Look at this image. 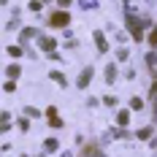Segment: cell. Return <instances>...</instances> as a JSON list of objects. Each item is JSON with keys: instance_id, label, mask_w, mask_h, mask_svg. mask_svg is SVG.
<instances>
[{"instance_id": "cell-19", "label": "cell", "mask_w": 157, "mask_h": 157, "mask_svg": "<svg viewBox=\"0 0 157 157\" xmlns=\"http://www.w3.org/2000/svg\"><path fill=\"white\" fill-rule=\"evenodd\" d=\"M146 63L152 65V68H155V65H157V54H155V52H152V54H146Z\"/></svg>"}, {"instance_id": "cell-20", "label": "cell", "mask_w": 157, "mask_h": 157, "mask_svg": "<svg viewBox=\"0 0 157 157\" xmlns=\"http://www.w3.org/2000/svg\"><path fill=\"white\" fill-rule=\"evenodd\" d=\"M41 6H44V0H33V3H30L33 11H41Z\"/></svg>"}, {"instance_id": "cell-17", "label": "cell", "mask_w": 157, "mask_h": 157, "mask_svg": "<svg viewBox=\"0 0 157 157\" xmlns=\"http://www.w3.org/2000/svg\"><path fill=\"white\" fill-rule=\"evenodd\" d=\"M130 109H136V111L144 109V100H141V98H133V100H130Z\"/></svg>"}, {"instance_id": "cell-11", "label": "cell", "mask_w": 157, "mask_h": 157, "mask_svg": "<svg viewBox=\"0 0 157 157\" xmlns=\"http://www.w3.org/2000/svg\"><path fill=\"white\" fill-rule=\"evenodd\" d=\"M35 35H38L35 27H25V30H22V41H30V38H35Z\"/></svg>"}, {"instance_id": "cell-21", "label": "cell", "mask_w": 157, "mask_h": 157, "mask_svg": "<svg viewBox=\"0 0 157 157\" xmlns=\"http://www.w3.org/2000/svg\"><path fill=\"white\" fill-rule=\"evenodd\" d=\"M25 114H27V117H41V111H38V109H25Z\"/></svg>"}, {"instance_id": "cell-16", "label": "cell", "mask_w": 157, "mask_h": 157, "mask_svg": "<svg viewBox=\"0 0 157 157\" xmlns=\"http://www.w3.org/2000/svg\"><path fill=\"white\" fill-rule=\"evenodd\" d=\"M81 8H98V0H78Z\"/></svg>"}, {"instance_id": "cell-14", "label": "cell", "mask_w": 157, "mask_h": 157, "mask_svg": "<svg viewBox=\"0 0 157 157\" xmlns=\"http://www.w3.org/2000/svg\"><path fill=\"white\" fill-rule=\"evenodd\" d=\"M49 76H52V81H57V84H63V87H65V76L60 73V71H52Z\"/></svg>"}, {"instance_id": "cell-8", "label": "cell", "mask_w": 157, "mask_h": 157, "mask_svg": "<svg viewBox=\"0 0 157 157\" xmlns=\"http://www.w3.org/2000/svg\"><path fill=\"white\" fill-rule=\"evenodd\" d=\"M6 76L8 78H19L22 76V68H19V65H8V68H6Z\"/></svg>"}, {"instance_id": "cell-15", "label": "cell", "mask_w": 157, "mask_h": 157, "mask_svg": "<svg viewBox=\"0 0 157 157\" xmlns=\"http://www.w3.org/2000/svg\"><path fill=\"white\" fill-rule=\"evenodd\" d=\"M149 46H152V49H157V27H155L152 33H149Z\"/></svg>"}, {"instance_id": "cell-7", "label": "cell", "mask_w": 157, "mask_h": 157, "mask_svg": "<svg viewBox=\"0 0 157 157\" xmlns=\"http://www.w3.org/2000/svg\"><path fill=\"white\" fill-rule=\"evenodd\" d=\"M90 78H92V68H84V71H81V73H78V87H81V90H84V87H87V84H90Z\"/></svg>"}, {"instance_id": "cell-1", "label": "cell", "mask_w": 157, "mask_h": 157, "mask_svg": "<svg viewBox=\"0 0 157 157\" xmlns=\"http://www.w3.org/2000/svg\"><path fill=\"white\" fill-rule=\"evenodd\" d=\"M125 22H127V27H130V33H133V41H144V27H146V19H138V16L127 14Z\"/></svg>"}, {"instance_id": "cell-22", "label": "cell", "mask_w": 157, "mask_h": 157, "mask_svg": "<svg viewBox=\"0 0 157 157\" xmlns=\"http://www.w3.org/2000/svg\"><path fill=\"white\" fill-rule=\"evenodd\" d=\"M3 90H6V92H14L16 84H14V81H6V87H3Z\"/></svg>"}, {"instance_id": "cell-4", "label": "cell", "mask_w": 157, "mask_h": 157, "mask_svg": "<svg viewBox=\"0 0 157 157\" xmlns=\"http://www.w3.org/2000/svg\"><path fill=\"white\" fill-rule=\"evenodd\" d=\"M95 46H98V52H100V54H106V52H109V44H106V35H103V33L100 30H95Z\"/></svg>"}, {"instance_id": "cell-2", "label": "cell", "mask_w": 157, "mask_h": 157, "mask_svg": "<svg viewBox=\"0 0 157 157\" xmlns=\"http://www.w3.org/2000/svg\"><path fill=\"white\" fill-rule=\"evenodd\" d=\"M68 22H71V14H68L65 8H63V11H54L52 19H49V25H52V27H65Z\"/></svg>"}, {"instance_id": "cell-24", "label": "cell", "mask_w": 157, "mask_h": 157, "mask_svg": "<svg viewBox=\"0 0 157 157\" xmlns=\"http://www.w3.org/2000/svg\"><path fill=\"white\" fill-rule=\"evenodd\" d=\"M60 3V8H65V6H71V0H57Z\"/></svg>"}, {"instance_id": "cell-10", "label": "cell", "mask_w": 157, "mask_h": 157, "mask_svg": "<svg viewBox=\"0 0 157 157\" xmlns=\"http://www.w3.org/2000/svg\"><path fill=\"white\" fill-rule=\"evenodd\" d=\"M117 122H119L122 127H127L130 125V114H127V111H119V114H117Z\"/></svg>"}, {"instance_id": "cell-23", "label": "cell", "mask_w": 157, "mask_h": 157, "mask_svg": "<svg viewBox=\"0 0 157 157\" xmlns=\"http://www.w3.org/2000/svg\"><path fill=\"white\" fill-rule=\"evenodd\" d=\"M152 106H155V125H157V95L152 98Z\"/></svg>"}, {"instance_id": "cell-6", "label": "cell", "mask_w": 157, "mask_h": 157, "mask_svg": "<svg viewBox=\"0 0 157 157\" xmlns=\"http://www.w3.org/2000/svg\"><path fill=\"white\" fill-rule=\"evenodd\" d=\"M81 157H106V155H103L98 146H92V144H90V146H84V149H81Z\"/></svg>"}, {"instance_id": "cell-13", "label": "cell", "mask_w": 157, "mask_h": 157, "mask_svg": "<svg viewBox=\"0 0 157 157\" xmlns=\"http://www.w3.org/2000/svg\"><path fill=\"white\" fill-rule=\"evenodd\" d=\"M136 136H138L141 141H146V138H152V127H141V130H138Z\"/></svg>"}, {"instance_id": "cell-9", "label": "cell", "mask_w": 157, "mask_h": 157, "mask_svg": "<svg viewBox=\"0 0 157 157\" xmlns=\"http://www.w3.org/2000/svg\"><path fill=\"white\" fill-rule=\"evenodd\" d=\"M103 76H106V84H114V78H117V68H114V65H106V73H103Z\"/></svg>"}, {"instance_id": "cell-25", "label": "cell", "mask_w": 157, "mask_h": 157, "mask_svg": "<svg viewBox=\"0 0 157 157\" xmlns=\"http://www.w3.org/2000/svg\"><path fill=\"white\" fill-rule=\"evenodd\" d=\"M155 95H157V81L152 84V98H155Z\"/></svg>"}, {"instance_id": "cell-18", "label": "cell", "mask_w": 157, "mask_h": 157, "mask_svg": "<svg viewBox=\"0 0 157 157\" xmlns=\"http://www.w3.org/2000/svg\"><path fill=\"white\" fill-rule=\"evenodd\" d=\"M8 54L11 57H22V46H8Z\"/></svg>"}, {"instance_id": "cell-3", "label": "cell", "mask_w": 157, "mask_h": 157, "mask_svg": "<svg viewBox=\"0 0 157 157\" xmlns=\"http://www.w3.org/2000/svg\"><path fill=\"white\" fill-rule=\"evenodd\" d=\"M46 119H49V127H63V119L57 117V109H54V106L46 109Z\"/></svg>"}, {"instance_id": "cell-12", "label": "cell", "mask_w": 157, "mask_h": 157, "mask_svg": "<svg viewBox=\"0 0 157 157\" xmlns=\"http://www.w3.org/2000/svg\"><path fill=\"white\" fill-rule=\"evenodd\" d=\"M57 146H60V144L54 141V138H46V141H44V152H54Z\"/></svg>"}, {"instance_id": "cell-5", "label": "cell", "mask_w": 157, "mask_h": 157, "mask_svg": "<svg viewBox=\"0 0 157 157\" xmlns=\"http://www.w3.org/2000/svg\"><path fill=\"white\" fill-rule=\"evenodd\" d=\"M38 46L44 49L46 54H52V52L57 49V41H54V38H44V35H41V38H38Z\"/></svg>"}]
</instances>
